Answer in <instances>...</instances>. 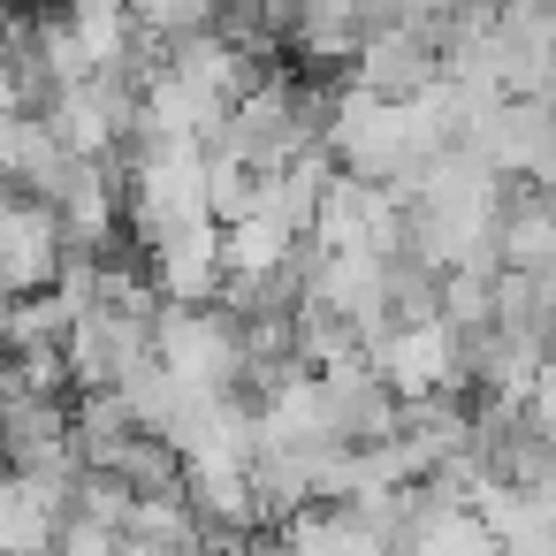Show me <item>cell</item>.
I'll return each mask as SVG.
<instances>
[{
    "mask_svg": "<svg viewBox=\"0 0 556 556\" xmlns=\"http://www.w3.org/2000/svg\"><path fill=\"white\" fill-rule=\"evenodd\" d=\"M153 366L176 389L237 396L244 389V328L229 305H161L153 313Z\"/></svg>",
    "mask_w": 556,
    "mask_h": 556,
    "instance_id": "obj_1",
    "label": "cell"
},
{
    "mask_svg": "<svg viewBox=\"0 0 556 556\" xmlns=\"http://www.w3.org/2000/svg\"><path fill=\"white\" fill-rule=\"evenodd\" d=\"M62 358H70V389H85V396H108V389H123V381H130L146 358H153V320L92 305V313L70 328Z\"/></svg>",
    "mask_w": 556,
    "mask_h": 556,
    "instance_id": "obj_2",
    "label": "cell"
},
{
    "mask_svg": "<svg viewBox=\"0 0 556 556\" xmlns=\"http://www.w3.org/2000/svg\"><path fill=\"white\" fill-rule=\"evenodd\" d=\"M70 267V237L54 222V206H31V199H0V290L9 298H39L54 290Z\"/></svg>",
    "mask_w": 556,
    "mask_h": 556,
    "instance_id": "obj_3",
    "label": "cell"
},
{
    "mask_svg": "<svg viewBox=\"0 0 556 556\" xmlns=\"http://www.w3.org/2000/svg\"><path fill=\"white\" fill-rule=\"evenodd\" d=\"M146 282L161 305H214L222 298V229L214 222H191V229H168L146 244Z\"/></svg>",
    "mask_w": 556,
    "mask_h": 556,
    "instance_id": "obj_4",
    "label": "cell"
},
{
    "mask_svg": "<svg viewBox=\"0 0 556 556\" xmlns=\"http://www.w3.org/2000/svg\"><path fill=\"white\" fill-rule=\"evenodd\" d=\"M434 77H442V54H434L419 31H374V39L358 47V62H351V85H358L366 100H389V108H412Z\"/></svg>",
    "mask_w": 556,
    "mask_h": 556,
    "instance_id": "obj_5",
    "label": "cell"
},
{
    "mask_svg": "<svg viewBox=\"0 0 556 556\" xmlns=\"http://www.w3.org/2000/svg\"><path fill=\"white\" fill-rule=\"evenodd\" d=\"M290 252H298V237H290V229H275L267 214H252V222H229V229H222V275H229V282H267V275H282V267H290Z\"/></svg>",
    "mask_w": 556,
    "mask_h": 556,
    "instance_id": "obj_6",
    "label": "cell"
},
{
    "mask_svg": "<svg viewBox=\"0 0 556 556\" xmlns=\"http://www.w3.org/2000/svg\"><path fill=\"white\" fill-rule=\"evenodd\" d=\"M244 556H305V548H298V541H282V533H252V548H244Z\"/></svg>",
    "mask_w": 556,
    "mask_h": 556,
    "instance_id": "obj_7",
    "label": "cell"
},
{
    "mask_svg": "<svg viewBox=\"0 0 556 556\" xmlns=\"http://www.w3.org/2000/svg\"><path fill=\"white\" fill-rule=\"evenodd\" d=\"M9 320H16V298H9V290H0V343H9Z\"/></svg>",
    "mask_w": 556,
    "mask_h": 556,
    "instance_id": "obj_8",
    "label": "cell"
}]
</instances>
